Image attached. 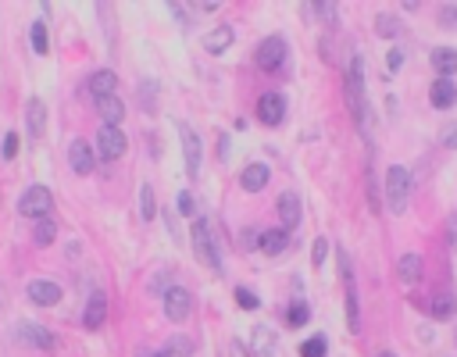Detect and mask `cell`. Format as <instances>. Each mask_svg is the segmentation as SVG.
I'll use <instances>...</instances> for the list:
<instances>
[{
  "label": "cell",
  "instance_id": "cell-20",
  "mask_svg": "<svg viewBox=\"0 0 457 357\" xmlns=\"http://www.w3.org/2000/svg\"><path fill=\"white\" fill-rule=\"evenodd\" d=\"M286 247H290V232H286V229H264V232H261V250H264L268 257H279Z\"/></svg>",
  "mask_w": 457,
  "mask_h": 357
},
{
  "label": "cell",
  "instance_id": "cell-6",
  "mask_svg": "<svg viewBox=\"0 0 457 357\" xmlns=\"http://www.w3.org/2000/svg\"><path fill=\"white\" fill-rule=\"evenodd\" d=\"M50 204H54V197H50V190L47 186H29L25 193H22V200H18V211L25 215V218H47V211H50Z\"/></svg>",
  "mask_w": 457,
  "mask_h": 357
},
{
  "label": "cell",
  "instance_id": "cell-16",
  "mask_svg": "<svg viewBox=\"0 0 457 357\" xmlns=\"http://www.w3.org/2000/svg\"><path fill=\"white\" fill-rule=\"evenodd\" d=\"M268 175H271L268 165H247V168L239 172V186L247 190V193H261L268 186Z\"/></svg>",
  "mask_w": 457,
  "mask_h": 357
},
{
  "label": "cell",
  "instance_id": "cell-42",
  "mask_svg": "<svg viewBox=\"0 0 457 357\" xmlns=\"http://www.w3.org/2000/svg\"><path fill=\"white\" fill-rule=\"evenodd\" d=\"M404 65V50H389V72H400Z\"/></svg>",
  "mask_w": 457,
  "mask_h": 357
},
{
  "label": "cell",
  "instance_id": "cell-37",
  "mask_svg": "<svg viewBox=\"0 0 457 357\" xmlns=\"http://www.w3.org/2000/svg\"><path fill=\"white\" fill-rule=\"evenodd\" d=\"M18 146H22V139H18V132H8V136H4V146H0V154H4V161H11V158H18Z\"/></svg>",
  "mask_w": 457,
  "mask_h": 357
},
{
  "label": "cell",
  "instance_id": "cell-4",
  "mask_svg": "<svg viewBox=\"0 0 457 357\" xmlns=\"http://www.w3.org/2000/svg\"><path fill=\"white\" fill-rule=\"evenodd\" d=\"M175 129H179V139H182V161H186V175L197 178V175H200V136H197V129L186 126V122H175Z\"/></svg>",
  "mask_w": 457,
  "mask_h": 357
},
{
  "label": "cell",
  "instance_id": "cell-45",
  "mask_svg": "<svg viewBox=\"0 0 457 357\" xmlns=\"http://www.w3.org/2000/svg\"><path fill=\"white\" fill-rule=\"evenodd\" d=\"M375 357H397V354H393V350H379Z\"/></svg>",
  "mask_w": 457,
  "mask_h": 357
},
{
  "label": "cell",
  "instance_id": "cell-19",
  "mask_svg": "<svg viewBox=\"0 0 457 357\" xmlns=\"http://www.w3.org/2000/svg\"><path fill=\"white\" fill-rule=\"evenodd\" d=\"M97 114H100L104 126L118 129V122L126 118V104H121L118 97H100V100H97Z\"/></svg>",
  "mask_w": 457,
  "mask_h": 357
},
{
  "label": "cell",
  "instance_id": "cell-27",
  "mask_svg": "<svg viewBox=\"0 0 457 357\" xmlns=\"http://www.w3.org/2000/svg\"><path fill=\"white\" fill-rule=\"evenodd\" d=\"M54 236H57V225H54L50 218H40L36 229H33V243H36V247H50Z\"/></svg>",
  "mask_w": 457,
  "mask_h": 357
},
{
  "label": "cell",
  "instance_id": "cell-9",
  "mask_svg": "<svg viewBox=\"0 0 457 357\" xmlns=\"http://www.w3.org/2000/svg\"><path fill=\"white\" fill-rule=\"evenodd\" d=\"M68 165H72L75 175H89V172H93V165H97L93 146H89L86 139H72V146H68Z\"/></svg>",
  "mask_w": 457,
  "mask_h": 357
},
{
  "label": "cell",
  "instance_id": "cell-24",
  "mask_svg": "<svg viewBox=\"0 0 457 357\" xmlns=\"http://www.w3.org/2000/svg\"><path fill=\"white\" fill-rule=\"evenodd\" d=\"M254 350H257V357L276 354V333H271L268 325H257V329H254Z\"/></svg>",
  "mask_w": 457,
  "mask_h": 357
},
{
  "label": "cell",
  "instance_id": "cell-5",
  "mask_svg": "<svg viewBox=\"0 0 457 357\" xmlns=\"http://www.w3.org/2000/svg\"><path fill=\"white\" fill-rule=\"evenodd\" d=\"M254 61H257V68H264V72L283 68V61H286V40H283V36H268V40H261L257 50H254Z\"/></svg>",
  "mask_w": 457,
  "mask_h": 357
},
{
  "label": "cell",
  "instance_id": "cell-21",
  "mask_svg": "<svg viewBox=\"0 0 457 357\" xmlns=\"http://www.w3.org/2000/svg\"><path fill=\"white\" fill-rule=\"evenodd\" d=\"M433 68L440 72V79H450L457 72V50L454 47H436L433 50Z\"/></svg>",
  "mask_w": 457,
  "mask_h": 357
},
{
  "label": "cell",
  "instance_id": "cell-11",
  "mask_svg": "<svg viewBox=\"0 0 457 357\" xmlns=\"http://www.w3.org/2000/svg\"><path fill=\"white\" fill-rule=\"evenodd\" d=\"M104 318H107V296H104L100 289H93V293H89V304H86V311H82V329L97 333L100 325H104Z\"/></svg>",
  "mask_w": 457,
  "mask_h": 357
},
{
  "label": "cell",
  "instance_id": "cell-31",
  "mask_svg": "<svg viewBox=\"0 0 457 357\" xmlns=\"http://www.w3.org/2000/svg\"><path fill=\"white\" fill-rule=\"evenodd\" d=\"M140 215H143V222H154L158 218V204H154V190L150 186H143V193H140Z\"/></svg>",
  "mask_w": 457,
  "mask_h": 357
},
{
  "label": "cell",
  "instance_id": "cell-14",
  "mask_svg": "<svg viewBox=\"0 0 457 357\" xmlns=\"http://www.w3.org/2000/svg\"><path fill=\"white\" fill-rule=\"evenodd\" d=\"M25 122H29V136L33 139H43V129H47V104L40 97H29L25 100Z\"/></svg>",
  "mask_w": 457,
  "mask_h": 357
},
{
  "label": "cell",
  "instance_id": "cell-22",
  "mask_svg": "<svg viewBox=\"0 0 457 357\" xmlns=\"http://www.w3.org/2000/svg\"><path fill=\"white\" fill-rule=\"evenodd\" d=\"M397 275H400L407 286H414V282L421 279V254H400V261H397Z\"/></svg>",
  "mask_w": 457,
  "mask_h": 357
},
{
  "label": "cell",
  "instance_id": "cell-2",
  "mask_svg": "<svg viewBox=\"0 0 457 357\" xmlns=\"http://www.w3.org/2000/svg\"><path fill=\"white\" fill-rule=\"evenodd\" d=\"M411 172L404 165H389L386 168V204L393 215H404L407 211V200H411Z\"/></svg>",
  "mask_w": 457,
  "mask_h": 357
},
{
  "label": "cell",
  "instance_id": "cell-43",
  "mask_svg": "<svg viewBox=\"0 0 457 357\" xmlns=\"http://www.w3.org/2000/svg\"><path fill=\"white\" fill-rule=\"evenodd\" d=\"M229 354H232V357H250V350L243 347V340H232V343H229Z\"/></svg>",
  "mask_w": 457,
  "mask_h": 357
},
{
  "label": "cell",
  "instance_id": "cell-1",
  "mask_svg": "<svg viewBox=\"0 0 457 357\" xmlns=\"http://www.w3.org/2000/svg\"><path fill=\"white\" fill-rule=\"evenodd\" d=\"M347 104L354 111V122L368 132V100H364V61H361V54H354V61L347 68Z\"/></svg>",
  "mask_w": 457,
  "mask_h": 357
},
{
  "label": "cell",
  "instance_id": "cell-34",
  "mask_svg": "<svg viewBox=\"0 0 457 357\" xmlns=\"http://www.w3.org/2000/svg\"><path fill=\"white\" fill-rule=\"evenodd\" d=\"M236 304L247 307V311H257V307H261V296H257L254 289H247V286H239V289H236Z\"/></svg>",
  "mask_w": 457,
  "mask_h": 357
},
{
  "label": "cell",
  "instance_id": "cell-40",
  "mask_svg": "<svg viewBox=\"0 0 457 357\" xmlns=\"http://www.w3.org/2000/svg\"><path fill=\"white\" fill-rule=\"evenodd\" d=\"M254 247H261V229H247V232H243V250H254Z\"/></svg>",
  "mask_w": 457,
  "mask_h": 357
},
{
  "label": "cell",
  "instance_id": "cell-25",
  "mask_svg": "<svg viewBox=\"0 0 457 357\" xmlns=\"http://www.w3.org/2000/svg\"><path fill=\"white\" fill-rule=\"evenodd\" d=\"M454 307H457V304H454V296L443 289V293H436V296H433V307H429V314H433L436 321H447V318H454Z\"/></svg>",
  "mask_w": 457,
  "mask_h": 357
},
{
  "label": "cell",
  "instance_id": "cell-7",
  "mask_svg": "<svg viewBox=\"0 0 457 357\" xmlns=\"http://www.w3.org/2000/svg\"><path fill=\"white\" fill-rule=\"evenodd\" d=\"M97 154H100V161H118L121 154H126V136H121V129L100 126V132H97Z\"/></svg>",
  "mask_w": 457,
  "mask_h": 357
},
{
  "label": "cell",
  "instance_id": "cell-47",
  "mask_svg": "<svg viewBox=\"0 0 457 357\" xmlns=\"http://www.w3.org/2000/svg\"><path fill=\"white\" fill-rule=\"evenodd\" d=\"M150 357H161V354H150Z\"/></svg>",
  "mask_w": 457,
  "mask_h": 357
},
{
  "label": "cell",
  "instance_id": "cell-26",
  "mask_svg": "<svg viewBox=\"0 0 457 357\" xmlns=\"http://www.w3.org/2000/svg\"><path fill=\"white\" fill-rule=\"evenodd\" d=\"M375 33L386 36V40L400 36V18H397V15H389V11H379V15H375Z\"/></svg>",
  "mask_w": 457,
  "mask_h": 357
},
{
  "label": "cell",
  "instance_id": "cell-35",
  "mask_svg": "<svg viewBox=\"0 0 457 357\" xmlns=\"http://www.w3.org/2000/svg\"><path fill=\"white\" fill-rule=\"evenodd\" d=\"M364 183H368V204H372V211H382V193L375 186V172L368 168V175H364Z\"/></svg>",
  "mask_w": 457,
  "mask_h": 357
},
{
  "label": "cell",
  "instance_id": "cell-30",
  "mask_svg": "<svg viewBox=\"0 0 457 357\" xmlns=\"http://www.w3.org/2000/svg\"><path fill=\"white\" fill-rule=\"evenodd\" d=\"M347 329H350V333L361 329V311H357V293H354V286H347Z\"/></svg>",
  "mask_w": 457,
  "mask_h": 357
},
{
  "label": "cell",
  "instance_id": "cell-32",
  "mask_svg": "<svg viewBox=\"0 0 457 357\" xmlns=\"http://www.w3.org/2000/svg\"><path fill=\"white\" fill-rule=\"evenodd\" d=\"M286 321H290V325H308V321H311V307L304 304V301L290 304V314H286Z\"/></svg>",
  "mask_w": 457,
  "mask_h": 357
},
{
  "label": "cell",
  "instance_id": "cell-18",
  "mask_svg": "<svg viewBox=\"0 0 457 357\" xmlns=\"http://www.w3.org/2000/svg\"><path fill=\"white\" fill-rule=\"evenodd\" d=\"M279 222H283L286 232L300 225V197L297 193H283L279 197Z\"/></svg>",
  "mask_w": 457,
  "mask_h": 357
},
{
  "label": "cell",
  "instance_id": "cell-36",
  "mask_svg": "<svg viewBox=\"0 0 457 357\" xmlns=\"http://www.w3.org/2000/svg\"><path fill=\"white\" fill-rule=\"evenodd\" d=\"M325 261H329V240H325V236H318L315 250H311V264H315V268H325Z\"/></svg>",
  "mask_w": 457,
  "mask_h": 357
},
{
  "label": "cell",
  "instance_id": "cell-46",
  "mask_svg": "<svg viewBox=\"0 0 457 357\" xmlns=\"http://www.w3.org/2000/svg\"><path fill=\"white\" fill-rule=\"evenodd\" d=\"M0 307H4V286H0Z\"/></svg>",
  "mask_w": 457,
  "mask_h": 357
},
{
  "label": "cell",
  "instance_id": "cell-44",
  "mask_svg": "<svg viewBox=\"0 0 457 357\" xmlns=\"http://www.w3.org/2000/svg\"><path fill=\"white\" fill-rule=\"evenodd\" d=\"M447 232H450V243H454V250H457V211L450 215V222H447Z\"/></svg>",
  "mask_w": 457,
  "mask_h": 357
},
{
  "label": "cell",
  "instance_id": "cell-12",
  "mask_svg": "<svg viewBox=\"0 0 457 357\" xmlns=\"http://www.w3.org/2000/svg\"><path fill=\"white\" fill-rule=\"evenodd\" d=\"M190 307H193V301H190V293L182 289V286H172V289L165 293V314H168L172 321H186V318H190Z\"/></svg>",
  "mask_w": 457,
  "mask_h": 357
},
{
  "label": "cell",
  "instance_id": "cell-39",
  "mask_svg": "<svg viewBox=\"0 0 457 357\" xmlns=\"http://www.w3.org/2000/svg\"><path fill=\"white\" fill-rule=\"evenodd\" d=\"M175 200H179V211H182V215H186V218H190V215L197 211V204H193V193H179Z\"/></svg>",
  "mask_w": 457,
  "mask_h": 357
},
{
  "label": "cell",
  "instance_id": "cell-23",
  "mask_svg": "<svg viewBox=\"0 0 457 357\" xmlns=\"http://www.w3.org/2000/svg\"><path fill=\"white\" fill-rule=\"evenodd\" d=\"M229 47H232V25H222V29H215V33L204 36V50L207 54H222Z\"/></svg>",
  "mask_w": 457,
  "mask_h": 357
},
{
  "label": "cell",
  "instance_id": "cell-28",
  "mask_svg": "<svg viewBox=\"0 0 457 357\" xmlns=\"http://www.w3.org/2000/svg\"><path fill=\"white\" fill-rule=\"evenodd\" d=\"M190 354H193V343L186 336H172L161 350V357H190Z\"/></svg>",
  "mask_w": 457,
  "mask_h": 357
},
{
  "label": "cell",
  "instance_id": "cell-41",
  "mask_svg": "<svg viewBox=\"0 0 457 357\" xmlns=\"http://www.w3.org/2000/svg\"><path fill=\"white\" fill-rule=\"evenodd\" d=\"M443 143L450 146V151H457V126H447V129H443Z\"/></svg>",
  "mask_w": 457,
  "mask_h": 357
},
{
  "label": "cell",
  "instance_id": "cell-17",
  "mask_svg": "<svg viewBox=\"0 0 457 357\" xmlns=\"http://www.w3.org/2000/svg\"><path fill=\"white\" fill-rule=\"evenodd\" d=\"M114 86H118V75L114 72H93L86 79V89L93 93V100H100V97H114Z\"/></svg>",
  "mask_w": 457,
  "mask_h": 357
},
{
  "label": "cell",
  "instance_id": "cell-15",
  "mask_svg": "<svg viewBox=\"0 0 457 357\" xmlns=\"http://www.w3.org/2000/svg\"><path fill=\"white\" fill-rule=\"evenodd\" d=\"M429 104H433L436 111H447V107L457 104V86H454V79H436V82L429 86Z\"/></svg>",
  "mask_w": 457,
  "mask_h": 357
},
{
  "label": "cell",
  "instance_id": "cell-13",
  "mask_svg": "<svg viewBox=\"0 0 457 357\" xmlns=\"http://www.w3.org/2000/svg\"><path fill=\"white\" fill-rule=\"evenodd\" d=\"M29 301L40 304V307H54L61 301V286L50 282V279H33L29 282Z\"/></svg>",
  "mask_w": 457,
  "mask_h": 357
},
{
  "label": "cell",
  "instance_id": "cell-29",
  "mask_svg": "<svg viewBox=\"0 0 457 357\" xmlns=\"http://www.w3.org/2000/svg\"><path fill=\"white\" fill-rule=\"evenodd\" d=\"M29 40H33V50H36L40 57H47L50 36H47V25H43V22H33V33H29Z\"/></svg>",
  "mask_w": 457,
  "mask_h": 357
},
{
  "label": "cell",
  "instance_id": "cell-38",
  "mask_svg": "<svg viewBox=\"0 0 457 357\" xmlns=\"http://www.w3.org/2000/svg\"><path fill=\"white\" fill-rule=\"evenodd\" d=\"M440 25H443V29H457V4L440 8Z\"/></svg>",
  "mask_w": 457,
  "mask_h": 357
},
{
  "label": "cell",
  "instance_id": "cell-33",
  "mask_svg": "<svg viewBox=\"0 0 457 357\" xmlns=\"http://www.w3.org/2000/svg\"><path fill=\"white\" fill-rule=\"evenodd\" d=\"M325 350H329V343H325V336H311L308 343L300 347V357H325Z\"/></svg>",
  "mask_w": 457,
  "mask_h": 357
},
{
  "label": "cell",
  "instance_id": "cell-8",
  "mask_svg": "<svg viewBox=\"0 0 457 357\" xmlns=\"http://www.w3.org/2000/svg\"><path fill=\"white\" fill-rule=\"evenodd\" d=\"M257 118L264 126H283L286 118V97L283 93H261L257 100Z\"/></svg>",
  "mask_w": 457,
  "mask_h": 357
},
{
  "label": "cell",
  "instance_id": "cell-10",
  "mask_svg": "<svg viewBox=\"0 0 457 357\" xmlns=\"http://www.w3.org/2000/svg\"><path fill=\"white\" fill-rule=\"evenodd\" d=\"M15 336H18L25 347H40V350H54V347H57L54 333L43 329V325H29V321H22L18 329H15Z\"/></svg>",
  "mask_w": 457,
  "mask_h": 357
},
{
  "label": "cell",
  "instance_id": "cell-3",
  "mask_svg": "<svg viewBox=\"0 0 457 357\" xmlns=\"http://www.w3.org/2000/svg\"><path fill=\"white\" fill-rule=\"evenodd\" d=\"M190 236H193V250H197V257L207 264V268H215L218 272V250H215V240H211V222L200 215V218H193V229H190Z\"/></svg>",
  "mask_w": 457,
  "mask_h": 357
}]
</instances>
